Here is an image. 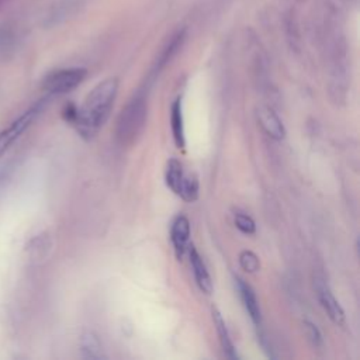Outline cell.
Segmentation results:
<instances>
[{"label":"cell","mask_w":360,"mask_h":360,"mask_svg":"<svg viewBox=\"0 0 360 360\" xmlns=\"http://www.w3.org/2000/svg\"><path fill=\"white\" fill-rule=\"evenodd\" d=\"M80 347H82V353L86 359H105L101 342L91 332L83 333V336L80 339Z\"/></svg>","instance_id":"7c38bea8"},{"label":"cell","mask_w":360,"mask_h":360,"mask_svg":"<svg viewBox=\"0 0 360 360\" xmlns=\"http://www.w3.org/2000/svg\"><path fill=\"white\" fill-rule=\"evenodd\" d=\"M183 166L177 159H170L167 162L166 166V173H165V180H166V186L179 195L180 191V184L183 180Z\"/></svg>","instance_id":"4fadbf2b"},{"label":"cell","mask_w":360,"mask_h":360,"mask_svg":"<svg viewBox=\"0 0 360 360\" xmlns=\"http://www.w3.org/2000/svg\"><path fill=\"white\" fill-rule=\"evenodd\" d=\"M179 195L188 202H193L198 198V179L193 173H184L180 184Z\"/></svg>","instance_id":"5bb4252c"},{"label":"cell","mask_w":360,"mask_h":360,"mask_svg":"<svg viewBox=\"0 0 360 360\" xmlns=\"http://www.w3.org/2000/svg\"><path fill=\"white\" fill-rule=\"evenodd\" d=\"M146 118V107L142 98L132 100L125 110L121 111L117 122V138L124 143H131L139 135Z\"/></svg>","instance_id":"7a4b0ae2"},{"label":"cell","mask_w":360,"mask_h":360,"mask_svg":"<svg viewBox=\"0 0 360 360\" xmlns=\"http://www.w3.org/2000/svg\"><path fill=\"white\" fill-rule=\"evenodd\" d=\"M239 264L248 273H255L260 267L259 257L252 250H242L239 253Z\"/></svg>","instance_id":"9a60e30c"},{"label":"cell","mask_w":360,"mask_h":360,"mask_svg":"<svg viewBox=\"0 0 360 360\" xmlns=\"http://www.w3.org/2000/svg\"><path fill=\"white\" fill-rule=\"evenodd\" d=\"M170 125H172V135L173 141L177 148H184V121H183V110H181V100L177 97L170 108Z\"/></svg>","instance_id":"8fae6325"},{"label":"cell","mask_w":360,"mask_h":360,"mask_svg":"<svg viewBox=\"0 0 360 360\" xmlns=\"http://www.w3.org/2000/svg\"><path fill=\"white\" fill-rule=\"evenodd\" d=\"M187 250H188L190 264H191L194 278H195V283H197L198 288L205 294H211L212 292V281H211V277L208 274V270H207L201 256L198 255V252L195 250V248L193 245L188 246Z\"/></svg>","instance_id":"9c48e42d"},{"label":"cell","mask_w":360,"mask_h":360,"mask_svg":"<svg viewBox=\"0 0 360 360\" xmlns=\"http://www.w3.org/2000/svg\"><path fill=\"white\" fill-rule=\"evenodd\" d=\"M236 288H238V292H239V297L243 302V307L246 309V312L249 314L252 322L256 325V326H260V322H262V312H260V307H259V301L256 298V294L253 291V288L242 278L236 277Z\"/></svg>","instance_id":"ba28073f"},{"label":"cell","mask_w":360,"mask_h":360,"mask_svg":"<svg viewBox=\"0 0 360 360\" xmlns=\"http://www.w3.org/2000/svg\"><path fill=\"white\" fill-rule=\"evenodd\" d=\"M257 121L259 125L263 128V131L273 139H283L285 135V129L283 127L281 120L277 117V114L266 105H262L257 108Z\"/></svg>","instance_id":"52a82bcc"},{"label":"cell","mask_w":360,"mask_h":360,"mask_svg":"<svg viewBox=\"0 0 360 360\" xmlns=\"http://www.w3.org/2000/svg\"><path fill=\"white\" fill-rule=\"evenodd\" d=\"M87 76V70L84 68H70L60 69L49 73L44 79V89L51 94H62L77 87L84 77Z\"/></svg>","instance_id":"3957f363"},{"label":"cell","mask_w":360,"mask_h":360,"mask_svg":"<svg viewBox=\"0 0 360 360\" xmlns=\"http://www.w3.org/2000/svg\"><path fill=\"white\" fill-rule=\"evenodd\" d=\"M42 103H37L27 111H24L17 120H14L7 128L0 132V156L21 136V134L31 125L35 117L39 114Z\"/></svg>","instance_id":"277c9868"},{"label":"cell","mask_w":360,"mask_h":360,"mask_svg":"<svg viewBox=\"0 0 360 360\" xmlns=\"http://www.w3.org/2000/svg\"><path fill=\"white\" fill-rule=\"evenodd\" d=\"M118 91V79L108 77L100 82L86 97L80 108H76L72 124L76 127L80 136L91 139L107 121L115 96Z\"/></svg>","instance_id":"6da1fadb"},{"label":"cell","mask_w":360,"mask_h":360,"mask_svg":"<svg viewBox=\"0 0 360 360\" xmlns=\"http://www.w3.org/2000/svg\"><path fill=\"white\" fill-rule=\"evenodd\" d=\"M233 221H235V226H236L242 233H246V235L255 233V231H256V224H255V221H253L249 215H246V214H243V212H236Z\"/></svg>","instance_id":"2e32d148"},{"label":"cell","mask_w":360,"mask_h":360,"mask_svg":"<svg viewBox=\"0 0 360 360\" xmlns=\"http://www.w3.org/2000/svg\"><path fill=\"white\" fill-rule=\"evenodd\" d=\"M190 239V222L187 217L179 215L174 218L170 229V240L173 243V249L176 252L177 259H181L188 248Z\"/></svg>","instance_id":"8992f818"},{"label":"cell","mask_w":360,"mask_h":360,"mask_svg":"<svg viewBox=\"0 0 360 360\" xmlns=\"http://www.w3.org/2000/svg\"><path fill=\"white\" fill-rule=\"evenodd\" d=\"M211 314H212V321H214V325H215V329L218 332V338H219V343H221V347L224 350V354L228 357V359H238V353H236V349L231 340V336H229V332L226 329V325H225V321L221 315V312L212 305L211 307Z\"/></svg>","instance_id":"30bf717a"},{"label":"cell","mask_w":360,"mask_h":360,"mask_svg":"<svg viewBox=\"0 0 360 360\" xmlns=\"http://www.w3.org/2000/svg\"><path fill=\"white\" fill-rule=\"evenodd\" d=\"M304 325H305L307 335H308L309 340L312 342V345H314V346H321V345H322V335H321L319 329L316 328V325H314V323L309 322V321H305Z\"/></svg>","instance_id":"e0dca14e"},{"label":"cell","mask_w":360,"mask_h":360,"mask_svg":"<svg viewBox=\"0 0 360 360\" xmlns=\"http://www.w3.org/2000/svg\"><path fill=\"white\" fill-rule=\"evenodd\" d=\"M314 285H315V291H316V297L322 305V308L325 309V312L328 314V316L332 319L333 323L336 325H343L345 323V312L343 308L340 307V304L338 302V300L335 298V295L332 294L328 283L321 278V277H315L314 280Z\"/></svg>","instance_id":"5b68a950"}]
</instances>
